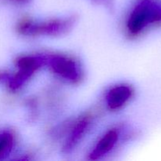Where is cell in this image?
<instances>
[{
  "label": "cell",
  "instance_id": "1",
  "mask_svg": "<svg viewBox=\"0 0 161 161\" xmlns=\"http://www.w3.org/2000/svg\"><path fill=\"white\" fill-rule=\"evenodd\" d=\"M149 25H161V5L152 0H143L132 12L127 26L135 35Z\"/></svg>",
  "mask_w": 161,
  "mask_h": 161
},
{
  "label": "cell",
  "instance_id": "2",
  "mask_svg": "<svg viewBox=\"0 0 161 161\" xmlns=\"http://www.w3.org/2000/svg\"><path fill=\"white\" fill-rule=\"evenodd\" d=\"M53 70L64 78L69 80H76L79 78V73L75 63L71 60L62 57L52 58L50 61Z\"/></svg>",
  "mask_w": 161,
  "mask_h": 161
},
{
  "label": "cell",
  "instance_id": "3",
  "mask_svg": "<svg viewBox=\"0 0 161 161\" xmlns=\"http://www.w3.org/2000/svg\"><path fill=\"white\" fill-rule=\"evenodd\" d=\"M118 139L117 132L116 130H110L101 139L94 150L91 153V159L97 160L101 157L109 152Z\"/></svg>",
  "mask_w": 161,
  "mask_h": 161
},
{
  "label": "cell",
  "instance_id": "4",
  "mask_svg": "<svg viewBox=\"0 0 161 161\" xmlns=\"http://www.w3.org/2000/svg\"><path fill=\"white\" fill-rule=\"evenodd\" d=\"M131 95V91L128 86H119L113 88L107 96L108 106L111 108H117L122 106Z\"/></svg>",
  "mask_w": 161,
  "mask_h": 161
},
{
  "label": "cell",
  "instance_id": "5",
  "mask_svg": "<svg viewBox=\"0 0 161 161\" xmlns=\"http://www.w3.org/2000/svg\"><path fill=\"white\" fill-rule=\"evenodd\" d=\"M44 62L43 60L40 58L34 57H24L20 58L17 61V66L20 69V72L31 75L38 68L40 67Z\"/></svg>",
  "mask_w": 161,
  "mask_h": 161
},
{
  "label": "cell",
  "instance_id": "6",
  "mask_svg": "<svg viewBox=\"0 0 161 161\" xmlns=\"http://www.w3.org/2000/svg\"><path fill=\"white\" fill-rule=\"evenodd\" d=\"M87 125H88V122L86 120L81 121V122L77 125L76 128L74 130L73 133H72L69 142H67V145H66V147H65L66 150L69 151V149H72V148L75 146V144L78 143L79 140H80V138H81L82 135H83V133H84L86 128L87 127Z\"/></svg>",
  "mask_w": 161,
  "mask_h": 161
},
{
  "label": "cell",
  "instance_id": "7",
  "mask_svg": "<svg viewBox=\"0 0 161 161\" xmlns=\"http://www.w3.org/2000/svg\"><path fill=\"white\" fill-rule=\"evenodd\" d=\"M13 136L9 133L3 132L0 134V159L10 152L13 146Z\"/></svg>",
  "mask_w": 161,
  "mask_h": 161
}]
</instances>
